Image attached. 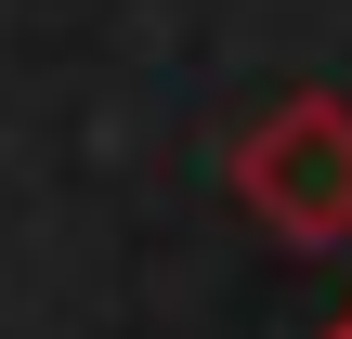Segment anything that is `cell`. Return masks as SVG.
<instances>
[{
  "label": "cell",
  "instance_id": "cell-2",
  "mask_svg": "<svg viewBox=\"0 0 352 339\" xmlns=\"http://www.w3.org/2000/svg\"><path fill=\"white\" fill-rule=\"evenodd\" d=\"M327 339H352V314H340V327H327Z\"/></svg>",
  "mask_w": 352,
  "mask_h": 339
},
{
  "label": "cell",
  "instance_id": "cell-1",
  "mask_svg": "<svg viewBox=\"0 0 352 339\" xmlns=\"http://www.w3.org/2000/svg\"><path fill=\"white\" fill-rule=\"evenodd\" d=\"M235 209L287 248H352V105L287 91L235 131Z\"/></svg>",
  "mask_w": 352,
  "mask_h": 339
}]
</instances>
